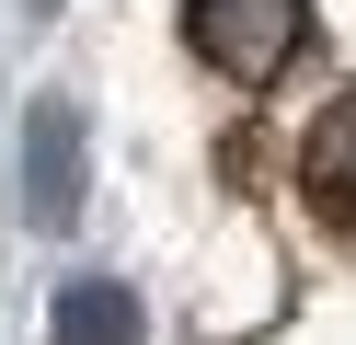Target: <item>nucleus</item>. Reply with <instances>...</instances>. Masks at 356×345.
<instances>
[{"label": "nucleus", "instance_id": "f257e3e1", "mask_svg": "<svg viewBox=\"0 0 356 345\" xmlns=\"http://www.w3.org/2000/svg\"><path fill=\"white\" fill-rule=\"evenodd\" d=\"M310 35V0H184V46L230 81H276Z\"/></svg>", "mask_w": 356, "mask_h": 345}, {"label": "nucleus", "instance_id": "f03ea898", "mask_svg": "<svg viewBox=\"0 0 356 345\" xmlns=\"http://www.w3.org/2000/svg\"><path fill=\"white\" fill-rule=\"evenodd\" d=\"M24 207H35V230L81 219V115L70 104H35V127H24Z\"/></svg>", "mask_w": 356, "mask_h": 345}, {"label": "nucleus", "instance_id": "7ed1b4c3", "mask_svg": "<svg viewBox=\"0 0 356 345\" xmlns=\"http://www.w3.org/2000/svg\"><path fill=\"white\" fill-rule=\"evenodd\" d=\"M58 345H138V299L115 288V276H81V288H58Z\"/></svg>", "mask_w": 356, "mask_h": 345}, {"label": "nucleus", "instance_id": "20e7f679", "mask_svg": "<svg viewBox=\"0 0 356 345\" xmlns=\"http://www.w3.org/2000/svg\"><path fill=\"white\" fill-rule=\"evenodd\" d=\"M310 196H322L333 219H356V92L310 127Z\"/></svg>", "mask_w": 356, "mask_h": 345}]
</instances>
